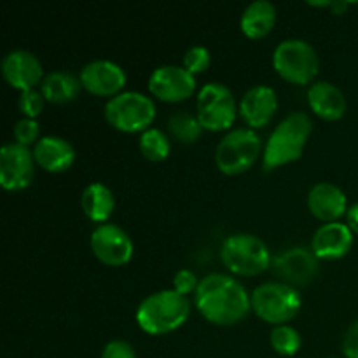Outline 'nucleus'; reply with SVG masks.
<instances>
[{
    "label": "nucleus",
    "instance_id": "f257e3e1",
    "mask_svg": "<svg viewBox=\"0 0 358 358\" xmlns=\"http://www.w3.org/2000/svg\"><path fill=\"white\" fill-rule=\"evenodd\" d=\"M199 313L217 325H233L250 311L252 299L236 278L224 273H210L199 280L194 292Z\"/></svg>",
    "mask_w": 358,
    "mask_h": 358
},
{
    "label": "nucleus",
    "instance_id": "f03ea898",
    "mask_svg": "<svg viewBox=\"0 0 358 358\" xmlns=\"http://www.w3.org/2000/svg\"><path fill=\"white\" fill-rule=\"evenodd\" d=\"M313 129V121L303 110L289 112L269 135L264 147L262 164L264 170H273L276 166L299 159L304 145Z\"/></svg>",
    "mask_w": 358,
    "mask_h": 358
},
{
    "label": "nucleus",
    "instance_id": "7ed1b4c3",
    "mask_svg": "<svg viewBox=\"0 0 358 358\" xmlns=\"http://www.w3.org/2000/svg\"><path fill=\"white\" fill-rule=\"evenodd\" d=\"M191 303L175 289L157 290L140 301L136 308V324L149 334H166L187 320Z\"/></svg>",
    "mask_w": 358,
    "mask_h": 358
},
{
    "label": "nucleus",
    "instance_id": "20e7f679",
    "mask_svg": "<svg viewBox=\"0 0 358 358\" xmlns=\"http://www.w3.org/2000/svg\"><path fill=\"white\" fill-rule=\"evenodd\" d=\"M220 259L229 271L241 276L259 275L273 262L268 245L252 233L229 234L220 247Z\"/></svg>",
    "mask_w": 358,
    "mask_h": 358
},
{
    "label": "nucleus",
    "instance_id": "39448f33",
    "mask_svg": "<svg viewBox=\"0 0 358 358\" xmlns=\"http://www.w3.org/2000/svg\"><path fill=\"white\" fill-rule=\"evenodd\" d=\"M250 299L255 315L275 325L292 320L299 313L301 304H303L296 287L283 282L261 283L254 289Z\"/></svg>",
    "mask_w": 358,
    "mask_h": 358
},
{
    "label": "nucleus",
    "instance_id": "423d86ee",
    "mask_svg": "<svg viewBox=\"0 0 358 358\" xmlns=\"http://www.w3.org/2000/svg\"><path fill=\"white\" fill-rule=\"evenodd\" d=\"M103 112L107 121L121 131H145L156 117V105L147 94L128 90L108 98Z\"/></svg>",
    "mask_w": 358,
    "mask_h": 358
},
{
    "label": "nucleus",
    "instance_id": "0eeeda50",
    "mask_svg": "<svg viewBox=\"0 0 358 358\" xmlns=\"http://www.w3.org/2000/svg\"><path fill=\"white\" fill-rule=\"evenodd\" d=\"M275 70L294 84H308L320 70L317 49L304 38H285L273 52Z\"/></svg>",
    "mask_w": 358,
    "mask_h": 358
},
{
    "label": "nucleus",
    "instance_id": "6e6552de",
    "mask_svg": "<svg viewBox=\"0 0 358 358\" xmlns=\"http://www.w3.org/2000/svg\"><path fill=\"white\" fill-rule=\"evenodd\" d=\"M261 136L254 128H234L220 138L215 149V163L220 171L236 175L248 170L261 154Z\"/></svg>",
    "mask_w": 358,
    "mask_h": 358
},
{
    "label": "nucleus",
    "instance_id": "1a4fd4ad",
    "mask_svg": "<svg viewBox=\"0 0 358 358\" xmlns=\"http://www.w3.org/2000/svg\"><path fill=\"white\" fill-rule=\"evenodd\" d=\"M196 115L205 129L219 131L229 128L236 119V98L233 91L217 80L203 84L196 98Z\"/></svg>",
    "mask_w": 358,
    "mask_h": 358
},
{
    "label": "nucleus",
    "instance_id": "9d476101",
    "mask_svg": "<svg viewBox=\"0 0 358 358\" xmlns=\"http://www.w3.org/2000/svg\"><path fill=\"white\" fill-rule=\"evenodd\" d=\"M35 157L30 147L16 140L7 142L0 150V184L7 191H17L31 184L35 175Z\"/></svg>",
    "mask_w": 358,
    "mask_h": 358
},
{
    "label": "nucleus",
    "instance_id": "9b49d317",
    "mask_svg": "<svg viewBox=\"0 0 358 358\" xmlns=\"http://www.w3.org/2000/svg\"><path fill=\"white\" fill-rule=\"evenodd\" d=\"M90 243L98 261L108 266L126 264L133 255L131 238L117 224H98L91 233Z\"/></svg>",
    "mask_w": 358,
    "mask_h": 358
},
{
    "label": "nucleus",
    "instance_id": "f8f14e48",
    "mask_svg": "<svg viewBox=\"0 0 358 358\" xmlns=\"http://www.w3.org/2000/svg\"><path fill=\"white\" fill-rule=\"evenodd\" d=\"M271 268L280 282L289 283L292 287L306 285L317 276L318 257L311 248L290 247L273 257Z\"/></svg>",
    "mask_w": 358,
    "mask_h": 358
},
{
    "label": "nucleus",
    "instance_id": "ddd939ff",
    "mask_svg": "<svg viewBox=\"0 0 358 358\" xmlns=\"http://www.w3.org/2000/svg\"><path fill=\"white\" fill-rule=\"evenodd\" d=\"M149 90L163 101H180L194 93L196 77L184 65H161L150 73Z\"/></svg>",
    "mask_w": 358,
    "mask_h": 358
},
{
    "label": "nucleus",
    "instance_id": "4468645a",
    "mask_svg": "<svg viewBox=\"0 0 358 358\" xmlns=\"http://www.w3.org/2000/svg\"><path fill=\"white\" fill-rule=\"evenodd\" d=\"M2 76L7 83L17 90H34L44 79V66L38 56L28 49H13L0 63Z\"/></svg>",
    "mask_w": 358,
    "mask_h": 358
},
{
    "label": "nucleus",
    "instance_id": "2eb2a0df",
    "mask_svg": "<svg viewBox=\"0 0 358 358\" xmlns=\"http://www.w3.org/2000/svg\"><path fill=\"white\" fill-rule=\"evenodd\" d=\"M79 79L90 93L114 96L126 84V72L119 63L107 58L91 59L80 69Z\"/></svg>",
    "mask_w": 358,
    "mask_h": 358
},
{
    "label": "nucleus",
    "instance_id": "dca6fc26",
    "mask_svg": "<svg viewBox=\"0 0 358 358\" xmlns=\"http://www.w3.org/2000/svg\"><path fill=\"white\" fill-rule=\"evenodd\" d=\"M240 115L250 128L266 126L278 108V94L268 84L248 87L240 100Z\"/></svg>",
    "mask_w": 358,
    "mask_h": 358
},
{
    "label": "nucleus",
    "instance_id": "f3484780",
    "mask_svg": "<svg viewBox=\"0 0 358 358\" xmlns=\"http://www.w3.org/2000/svg\"><path fill=\"white\" fill-rule=\"evenodd\" d=\"M353 245V231L348 224L338 220L325 222L311 238V250L318 259H339L350 252Z\"/></svg>",
    "mask_w": 358,
    "mask_h": 358
},
{
    "label": "nucleus",
    "instance_id": "a211bd4d",
    "mask_svg": "<svg viewBox=\"0 0 358 358\" xmlns=\"http://www.w3.org/2000/svg\"><path fill=\"white\" fill-rule=\"evenodd\" d=\"M308 208L318 219L334 222L348 210V201L339 185L332 182H317L308 191Z\"/></svg>",
    "mask_w": 358,
    "mask_h": 358
},
{
    "label": "nucleus",
    "instance_id": "6ab92c4d",
    "mask_svg": "<svg viewBox=\"0 0 358 358\" xmlns=\"http://www.w3.org/2000/svg\"><path fill=\"white\" fill-rule=\"evenodd\" d=\"M34 157L44 170L59 171L69 170L76 161V149L66 138L58 135H45L34 145Z\"/></svg>",
    "mask_w": 358,
    "mask_h": 358
},
{
    "label": "nucleus",
    "instance_id": "aec40b11",
    "mask_svg": "<svg viewBox=\"0 0 358 358\" xmlns=\"http://www.w3.org/2000/svg\"><path fill=\"white\" fill-rule=\"evenodd\" d=\"M308 103L322 119L336 121L346 112V98L341 87L329 80H315L308 87Z\"/></svg>",
    "mask_w": 358,
    "mask_h": 358
},
{
    "label": "nucleus",
    "instance_id": "412c9836",
    "mask_svg": "<svg viewBox=\"0 0 358 358\" xmlns=\"http://www.w3.org/2000/svg\"><path fill=\"white\" fill-rule=\"evenodd\" d=\"M114 192L103 182H91L80 194V208L91 220L98 224L107 222V219L114 212Z\"/></svg>",
    "mask_w": 358,
    "mask_h": 358
},
{
    "label": "nucleus",
    "instance_id": "4be33fe9",
    "mask_svg": "<svg viewBox=\"0 0 358 358\" xmlns=\"http://www.w3.org/2000/svg\"><path fill=\"white\" fill-rule=\"evenodd\" d=\"M276 21V7L271 0H254L245 7L240 17V27L245 35L261 38L271 31Z\"/></svg>",
    "mask_w": 358,
    "mask_h": 358
},
{
    "label": "nucleus",
    "instance_id": "5701e85b",
    "mask_svg": "<svg viewBox=\"0 0 358 358\" xmlns=\"http://www.w3.org/2000/svg\"><path fill=\"white\" fill-rule=\"evenodd\" d=\"M83 83L76 73L69 70H52L45 73L41 83V91L45 100L55 101V103H65L73 100L79 94Z\"/></svg>",
    "mask_w": 358,
    "mask_h": 358
},
{
    "label": "nucleus",
    "instance_id": "b1692460",
    "mask_svg": "<svg viewBox=\"0 0 358 358\" xmlns=\"http://www.w3.org/2000/svg\"><path fill=\"white\" fill-rule=\"evenodd\" d=\"M168 133L182 143H192L201 136L203 124L198 115L189 110H175L166 119Z\"/></svg>",
    "mask_w": 358,
    "mask_h": 358
},
{
    "label": "nucleus",
    "instance_id": "393cba45",
    "mask_svg": "<svg viewBox=\"0 0 358 358\" xmlns=\"http://www.w3.org/2000/svg\"><path fill=\"white\" fill-rule=\"evenodd\" d=\"M138 147L147 159L163 161L166 159L168 154H170L171 142L163 129L150 126V128H147L145 131L140 133Z\"/></svg>",
    "mask_w": 358,
    "mask_h": 358
},
{
    "label": "nucleus",
    "instance_id": "a878e982",
    "mask_svg": "<svg viewBox=\"0 0 358 358\" xmlns=\"http://www.w3.org/2000/svg\"><path fill=\"white\" fill-rule=\"evenodd\" d=\"M269 343L276 353L283 357H292L299 352L303 341H301V334L297 329L289 324H282L275 325L273 331L269 332Z\"/></svg>",
    "mask_w": 358,
    "mask_h": 358
},
{
    "label": "nucleus",
    "instance_id": "bb28decb",
    "mask_svg": "<svg viewBox=\"0 0 358 358\" xmlns=\"http://www.w3.org/2000/svg\"><path fill=\"white\" fill-rule=\"evenodd\" d=\"M44 94H42V91L38 90H24L21 91L20 98H17V107H20V110L23 112L24 117H31L35 119L38 114L42 112V108H44Z\"/></svg>",
    "mask_w": 358,
    "mask_h": 358
},
{
    "label": "nucleus",
    "instance_id": "cd10ccee",
    "mask_svg": "<svg viewBox=\"0 0 358 358\" xmlns=\"http://www.w3.org/2000/svg\"><path fill=\"white\" fill-rule=\"evenodd\" d=\"M210 62H212L210 49L205 48V45H201V44L191 45V48H189L184 55V66L191 73L203 72V70L210 65Z\"/></svg>",
    "mask_w": 358,
    "mask_h": 358
},
{
    "label": "nucleus",
    "instance_id": "c85d7f7f",
    "mask_svg": "<svg viewBox=\"0 0 358 358\" xmlns=\"http://www.w3.org/2000/svg\"><path fill=\"white\" fill-rule=\"evenodd\" d=\"M38 133H41V128H38V122L31 117H23L14 124V138H16L17 143L21 145H30V143H37Z\"/></svg>",
    "mask_w": 358,
    "mask_h": 358
},
{
    "label": "nucleus",
    "instance_id": "c756f323",
    "mask_svg": "<svg viewBox=\"0 0 358 358\" xmlns=\"http://www.w3.org/2000/svg\"><path fill=\"white\" fill-rule=\"evenodd\" d=\"M198 285H199L198 276H196V273L191 271V269L184 268V269H178V271L175 273L173 287L178 294H182V296H187V294L196 292Z\"/></svg>",
    "mask_w": 358,
    "mask_h": 358
},
{
    "label": "nucleus",
    "instance_id": "7c9ffc66",
    "mask_svg": "<svg viewBox=\"0 0 358 358\" xmlns=\"http://www.w3.org/2000/svg\"><path fill=\"white\" fill-rule=\"evenodd\" d=\"M100 358H136V353L124 339H112L103 346Z\"/></svg>",
    "mask_w": 358,
    "mask_h": 358
},
{
    "label": "nucleus",
    "instance_id": "2f4dec72",
    "mask_svg": "<svg viewBox=\"0 0 358 358\" xmlns=\"http://www.w3.org/2000/svg\"><path fill=\"white\" fill-rule=\"evenodd\" d=\"M343 353L348 358H358V318L346 329L343 338Z\"/></svg>",
    "mask_w": 358,
    "mask_h": 358
},
{
    "label": "nucleus",
    "instance_id": "473e14b6",
    "mask_svg": "<svg viewBox=\"0 0 358 358\" xmlns=\"http://www.w3.org/2000/svg\"><path fill=\"white\" fill-rule=\"evenodd\" d=\"M346 219H348L350 229L358 234V203H353V205L346 210Z\"/></svg>",
    "mask_w": 358,
    "mask_h": 358
},
{
    "label": "nucleus",
    "instance_id": "72a5a7b5",
    "mask_svg": "<svg viewBox=\"0 0 358 358\" xmlns=\"http://www.w3.org/2000/svg\"><path fill=\"white\" fill-rule=\"evenodd\" d=\"M329 7H331L332 13L334 14H341L348 9L350 2H346V0H331V6Z\"/></svg>",
    "mask_w": 358,
    "mask_h": 358
},
{
    "label": "nucleus",
    "instance_id": "f704fd0d",
    "mask_svg": "<svg viewBox=\"0 0 358 358\" xmlns=\"http://www.w3.org/2000/svg\"><path fill=\"white\" fill-rule=\"evenodd\" d=\"M327 358H336V357H327Z\"/></svg>",
    "mask_w": 358,
    "mask_h": 358
}]
</instances>
